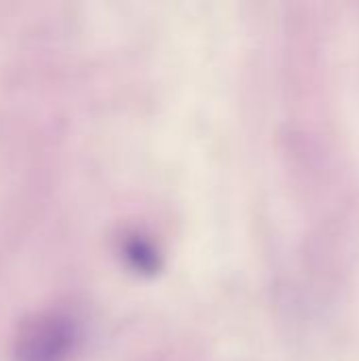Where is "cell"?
<instances>
[{
  "mask_svg": "<svg viewBox=\"0 0 359 361\" xmlns=\"http://www.w3.org/2000/svg\"><path fill=\"white\" fill-rule=\"evenodd\" d=\"M78 341L74 319L63 311L30 315L13 341L15 361H68Z\"/></svg>",
  "mask_w": 359,
  "mask_h": 361,
  "instance_id": "6da1fadb",
  "label": "cell"
}]
</instances>
